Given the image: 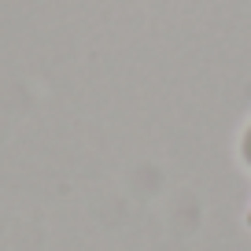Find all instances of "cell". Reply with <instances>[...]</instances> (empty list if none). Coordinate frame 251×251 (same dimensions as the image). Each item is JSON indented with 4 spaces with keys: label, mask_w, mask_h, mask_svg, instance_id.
<instances>
[{
    "label": "cell",
    "mask_w": 251,
    "mask_h": 251,
    "mask_svg": "<svg viewBox=\"0 0 251 251\" xmlns=\"http://www.w3.org/2000/svg\"><path fill=\"white\" fill-rule=\"evenodd\" d=\"M248 226H251V207H248Z\"/></svg>",
    "instance_id": "7a4b0ae2"
},
{
    "label": "cell",
    "mask_w": 251,
    "mask_h": 251,
    "mask_svg": "<svg viewBox=\"0 0 251 251\" xmlns=\"http://www.w3.org/2000/svg\"><path fill=\"white\" fill-rule=\"evenodd\" d=\"M236 163H240V170L251 177V118L240 126V133H236Z\"/></svg>",
    "instance_id": "6da1fadb"
}]
</instances>
